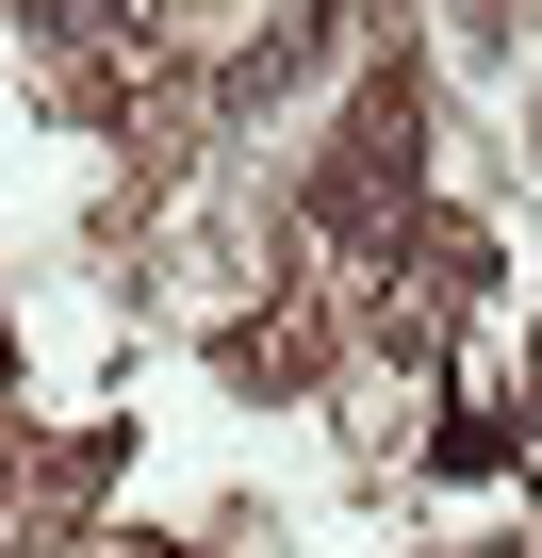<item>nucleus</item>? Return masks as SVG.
I'll use <instances>...</instances> for the list:
<instances>
[{
    "instance_id": "obj_1",
    "label": "nucleus",
    "mask_w": 542,
    "mask_h": 558,
    "mask_svg": "<svg viewBox=\"0 0 542 558\" xmlns=\"http://www.w3.org/2000/svg\"><path fill=\"white\" fill-rule=\"evenodd\" d=\"M395 132H411V99H362V132L329 165V230H395Z\"/></svg>"
}]
</instances>
